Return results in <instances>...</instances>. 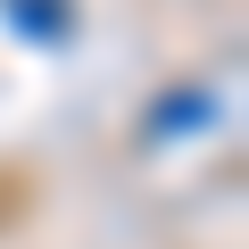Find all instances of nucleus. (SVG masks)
Instances as JSON below:
<instances>
[{"label":"nucleus","mask_w":249,"mask_h":249,"mask_svg":"<svg viewBox=\"0 0 249 249\" xmlns=\"http://www.w3.org/2000/svg\"><path fill=\"white\" fill-rule=\"evenodd\" d=\"M9 25H25L34 42H58V25H67V9H58V0H9Z\"/></svg>","instance_id":"1"}]
</instances>
